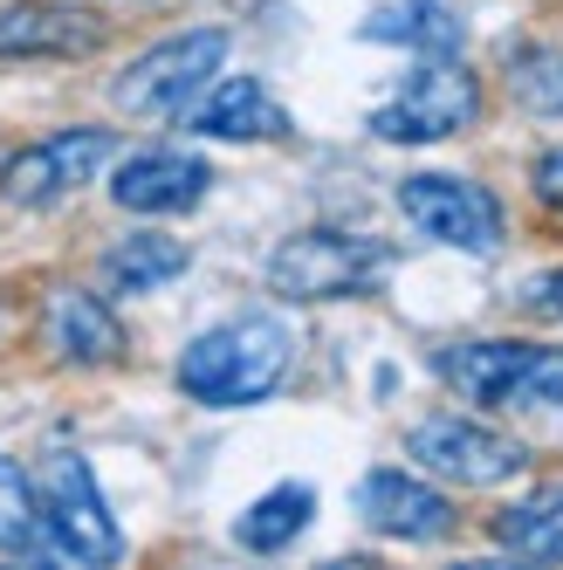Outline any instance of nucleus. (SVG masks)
Returning a JSON list of instances; mask_svg holds the SVG:
<instances>
[{"mask_svg": "<svg viewBox=\"0 0 563 570\" xmlns=\"http://www.w3.org/2000/svg\"><path fill=\"white\" fill-rule=\"evenodd\" d=\"M289 331H282V316H227L214 331H199L172 379L192 405H207V413H240V405H261L282 379H289Z\"/></svg>", "mask_w": 563, "mask_h": 570, "instance_id": "nucleus-1", "label": "nucleus"}, {"mask_svg": "<svg viewBox=\"0 0 563 570\" xmlns=\"http://www.w3.org/2000/svg\"><path fill=\"white\" fill-rule=\"evenodd\" d=\"M439 385L502 413H563V351L530 337H461L433 351Z\"/></svg>", "mask_w": 563, "mask_h": 570, "instance_id": "nucleus-2", "label": "nucleus"}, {"mask_svg": "<svg viewBox=\"0 0 563 570\" xmlns=\"http://www.w3.org/2000/svg\"><path fill=\"white\" fill-rule=\"evenodd\" d=\"M392 240L378 234H337V227H303L268 255V289L282 303H350L372 296L392 275Z\"/></svg>", "mask_w": 563, "mask_h": 570, "instance_id": "nucleus-3", "label": "nucleus"}, {"mask_svg": "<svg viewBox=\"0 0 563 570\" xmlns=\"http://www.w3.org/2000/svg\"><path fill=\"white\" fill-rule=\"evenodd\" d=\"M34 495H42V522H49V550L56 557H69V563H117L125 557V529H117V515H110V502H103V488H97L83 454H69V446L42 454Z\"/></svg>", "mask_w": 563, "mask_h": 570, "instance_id": "nucleus-4", "label": "nucleus"}, {"mask_svg": "<svg viewBox=\"0 0 563 570\" xmlns=\"http://www.w3.org/2000/svg\"><path fill=\"white\" fill-rule=\"evenodd\" d=\"M474 117H481V76L454 56H419V69L392 90V104L372 110V138L439 145V138H461Z\"/></svg>", "mask_w": 563, "mask_h": 570, "instance_id": "nucleus-5", "label": "nucleus"}, {"mask_svg": "<svg viewBox=\"0 0 563 570\" xmlns=\"http://www.w3.org/2000/svg\"><path fill=\"white\" fill-rule=\"evenodd\" d=\"M406 454L419 461V474L447 481V488H502L530 474V440H515L488 420H467V413H433L406 433Z\"/></svg>", "mask_w": 563, "mask_h": 570, "instance_id": "nucleus-6", "label": "nucleus"}, {"mask_svg": "<svg viewBox=\"0 0 563 570\" xmlns=\"http://www.w3.org/2000/svg\"><path fill=\"white\" fill-rule=\"evenodd\" d=\"M227 62V28H186L172 42H151L145 56L125 62V76L110 83V104L131 117H172L220 76Z\"/></svg>", "mask_w": 563, "mask_h": 570, "instance_id": "nucleus-7", "label": "nucleus"}, {"mask_svg": "<svg viewBox=\"0 0 563 570\" xmlns=\"http://www.w3.org/2000/svg\"><path fill=\"white\" fill-rule=\"evenodd\" d=\"M398 214L454 255H495L502 248V199L474 179L413 173V179H398Z\"/></svg>", "mask_w": 563, "mask_h": 570, "instance_id": "nucleus-8", "label": "nucleus"}, {"mask_svg": "<svg viewBox=\"0 0 563 570\" xmlns=\"http://www.w3.org/2000/svg\"><path fill=\"white\" fill-rule=\"evenodd\" d=\"M110 151H117V138H110L103 125L49 131V138L21 145L8 166H0V199H8V207H56V199L83 193V186L103 173Z\"/></svg>", "mask_w": 563, "mask_h": 570, "instance_id": "nucleus-9", "label": "nucleus"}, {"mask_svg": "<svg viewBox=\"0 0 563 570\" xmlns=\"http://www.w3.org/2000/svg\"><path fill=\"white\" fill-rule=\"evenodd\" d=\"M357 515H365V529H378V537L392 543H439L461 529V509L447 488H433V474H413V468H372L365 481H357Z\"/></svg>", "mask_w": 563, "mask_h": 570, "instance_id": "nucleus-10", "label": "nucleus"}, {"mask_svg": "<svg viewBox=\"0 0 563 570\" xmlns=\"http://www.w3.org/2000/svg\"><path fill=\"white\" fill-rule=\"evenodd\" d=\"M103 14L76 0H14L0 8V62H83L103 49Z\"/></svg>", "mask_w": 563, "mask_h": 570, "instance_id": "nucleus-11", "label": "nucleus"}, {"mask_svg": "<svg viewBox=\"0 0 563 570\" xmlns=\"http://www.w3.org/2000/svg\"><path fill=\"white\" fill-rule=\"evenodd\" d=\"M186 131L214 145H268V138H289V110L275 104L261 76H214L207 97L186 104Z\"/></svg>", "mask_w": 563, "mask_h": 570, "instance_id": "nucleus-12", "label": "nucleus"}, {"mask_svg": "<svg viewBox=\"0 0 563 570\" xmlns=\"http://www.w3.org/2000/svg\"><path fill=\"white\" fill-rule=\"evenodd\" d=\"M207 186H214V166L199 151H131L125 166L110 173V199L125 214H186V207H199L207 199Z\"/></svg>", "mask_w": 563, "mask_h": 570, "instance_id": "nucleus-13", "label": "nucleus"}, {"mask_svg": "<svg viewBox=\"0 0 563 570\" xmlns=\"http://www.w3.org/2000/svg\"><path fill=\"white\" fill-rule=\"evenodd\" d=\"M42 344L62 364H117L125 357V323L90 289H56L42 303Z\"/></svg>", "mask_w": 563, "mask_h": 570, "instance_id": "nucleus-14", "label": "nucleus"}, {"mask_svg": "<svg viewBox=\"0 0 563 570\" xmlns=\"http://www.w3.org/2000/svg\"><path fill=\"white\" fill-rule=\"evenodd\" d=\"M186 268H192L186 240L145 227V234H125V240L103 248V289L110 296H151V289H166V282H179Z\"/></svg>", "mask_w": 563, "mask_h": 570, "instance_id": "nucleus-15", "label": "nucleus"}, {"mask_svg": "<svg viewBox=\"0 0 563 570\" xmlns=\"http://www.w3.org/2000/svg\"><path fill=\"white\" fill-rule=\"evenodd\" d=\"M309 515H316V488L309 481H282V488H268V495H255L234 515V543L255 550V557H275L309 529Z\"/></svg>", "mask_w": 563, "mask_h": 570, "instance_id": "nucleus-16", "label": "nucleus"}, {"mask_svg": "<svg viewBox=\"0 0 563 570\" xmlns=\"http://www.w3.org/2000/svg\"><path fill=\"white\" fill-rule=\"evenodd\" d=\"M372 42H398V49H419V56H454L461 49V14H454V0H398V8L372 14L365 21Z\"/></svg>", "mask_w": 563, "mask_h": 570, "instance_id": "nucleus-17", "label": "nucleus"}, {"mask_svg": "<svg viewBox=\"0 0 563 570\" xmlns=\"http://www.w3.org/2000/svg\"><path fill=\"white\" fill-rule=\"evenodd\" d=\"M495 543L536 563H563V488H543V495L515 502L495 515Z\"/></svg>", "mask_w": 563, "mask_h": 570, "instance_id": "nucleus-18", "label": "nucleus"}, {"mask_svg": "<svg viewBox=\"0 0 563 570\" xmlns=\"http://www.w3.org/2000/svg\"><path fill=\"white\" fill-rule=\"evenodd\" d=\"M0 550H8V557L49 550V522H42L34 474H21V461H8V454H0ZM49 557H56V550H49Z\"/></svg>", "mask_w": 563, "mask_h": 570, "instance_id": "nucleus-19", "label": "nucleus"}, {"mask_svg": "<svg viewBox=\"0 0 563 570\" xmlns=\"http://www.w3.org/2000/svg\"><path fill=\"white\" fill-rule=\"evenodd\" d=\"M508 97L536 117H563V49L550 42L508 49Z\"/></svg>", "mask_w": 563, "mask_h": 570, "instance_id": "nucleus-20", "label": "nucleus"}, {"mask_svg": "<svg viewBox=\"0 0 563 570\" xmlns=\"http://www.w3.org/2000/svg\"><path fill=\"white\" fill-rule=\"evenodd\" d=\"M530 186H536V199H543V207H563V145L536 158V173H530Z\"/></svg>", "mask_w": 563, "mask_h": 570, "instance_id": "nucleus-21", "label": "nucleus"}, {"mask_svg": "<svg viewBox=\"0 0 563 570\" xmlns=\"http://www.w3.org/2000/svg\"><path fill=\"white\" fill-rule=\"evenodd\" d=\"M522 303H530L536 316H556L563 323V268H550V275H536L530 289H522Z\"/></svg>", "mask_w": 563, "mask_h": 570, "instance_id": "nucleus-22", "label": "nucleus"}]
</instances>
